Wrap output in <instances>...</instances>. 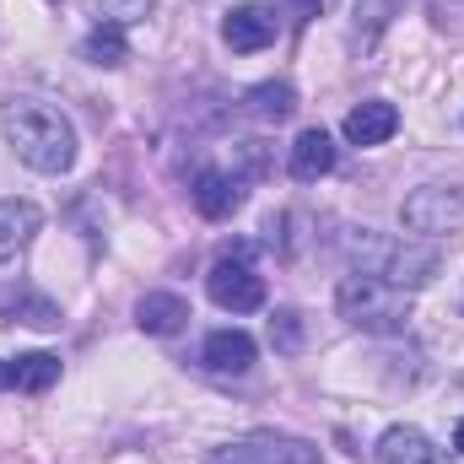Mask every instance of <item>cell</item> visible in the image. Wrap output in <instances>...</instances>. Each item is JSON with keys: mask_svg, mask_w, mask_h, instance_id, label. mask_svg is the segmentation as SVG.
<instances>
[{"mask_svg": "<svg viewBox=\"0 0 464 464\" xmlns=\"http://www.w3.org/2000/svg\"><path fill=\"white\" fill-rule=\"evenodd\" d=\"M0 130L5 146L33 168V173H71L76 162V130L71 119L38 98H5L0 103Z\"/></svg>", "mask_w": 464, "mask_h": 464, "instance_id": "1", "label": "cell"}, {"mask_svg": "<svg viewBox=\"0 0 464 464\" xmlns=\"http://www.w3.org/2000/svg\"><path fill=\"white\" fill-rule=\"evenodd\" d=\"M11 378H16L22 394H44V389L60 378V356H49V351H27V356L11 362Z\"/></svg>", "mask_w": 464, "mask_h": 464, "instance_id": "17", "label": "cell"}, {"mask_svg": "<svg viewBox=\"0 0 464 464\" xmlns=\"http://www.w3.org/2000/svg\"><path fill=\"white\" fill-rule=\"evenodd\" d=\"M206 292H211V303L227 308V314H254V308L265 303V276L248 265V248H227V254L211 265Z\"/></svg>", "mask_w": 464, "mask_h": 464, "instance_id": "4", "label": "cell"}, {"mask_svg": "<svg viewBox=\"0 0 464 464\" xmlns=\"http://www.w3.org/2000/svg\"><path fill=\"white\" fill-rule=\"evenodd\" d=\"M341 248H346L351 270H367V276H383L389 286L400 292H416L427 286L438 270H443V254L421 237H389L378 227H351L341 232Z\"/></svg>", "mask_w": 464, "mask_h": 464, "instance_id": "2", "label": "cell"}, {"mask_svg": "<svg viewBox=\"0 0 464 464\" xmlns=\"http://www.w3.org/2000/svg\"><path fill=\"white\" fill-rule=\"evenodd\" d=\"M335 308L351 330H367V335H400L411 319V297L400 286H389L383 276H367V270H351L335 286Z\"/></svg>", "mask_w": 464, "mask_h": 464, "instance_id": "3", "label": "cell"}, {"mask_svg": "<svg viewBox=\"0 0 464 464\" xmlns=\"http://www.w3.org/2000/svg\"><path fill=\"white\" fill-rule=\"evenodd\" d=\"M270 341L281 351H297V341H303V335H297V314H276V319H270Z\"/></svg>", "mask_w": 464, "mask_h": 464, "instance_id": "19", "label": "cell"}, {"mask_svg": "<svg viewBox=\"0 0 464 464\" xmlns=\"http://www.w3.org/2000/svg\"><path fill=\"white\" fill-rule=\"evenodd\" d=\"M276 38H281V11H276V5L248 0V5H232L227 16H222V44H227V49H237V54L270 49Z\"/></svg>", "mask_w": 464, "mask_h": 464, "instance_id": "7", "label": "cell"}, {"mask_svg": "<svg viewBox=\"0 0 464 464\" xmlns=\"http://www.w3.org/2000/svg\"><path fill=\"white\" fill-rule=\"evenodd\" d=\"M135 324H140L146 335H179V330L189 324V303H184L179 292H146V297L135 303Z\"/></svg>", "mask_w": 464, "mask_h": 464, "instance_id": "14", "label": "cell"}, {"mask_svg": "<svg viewBox=\"0 0 464 464\" xmlns=\"http://www.w3.org/2000/svg\"><path fill=\"white\" fill-rule=\"evenodd\" d=\"M0 314L33 330H60V303L33 292V286H0Z\"/></svg>", "mask_w": 464, "mask_h": 464, "instance_id": "12", "label": "cell"}, {"mask_svg": "<svg viewBox=\"0 0 464 464\" xmlns=\"http://www.w3.org/2000/svg\"><path fill=\"white\" fill-rule=\"evenodd\" d=\"M82 60L87 65H124V27L119 22H98L82 38Z\"/></svg>", "mask_w": 464, "mask_h": 464, "instance_id": "18", "label": "cell"}, {"mask_svg": "<svg viewBox=\"0 0 464 464\" xmlns=\"http://www.w3.org/2000/svg\"><path fill=\"white\" fill-rule=\"evenodd\" d=\"M206 464H324L314 443L303 438H286V432H248V438H232L222 449H211Z\"/></svg>", "mask_w": 464, "mask_h": 464, "instance_id": "5", "label": "cell"}, {"mask_svg": "<svg viewBox=\"0 0 464 464\" xmlns=\"http://www.w3.org/2000/svg\"><path fill=\"white\" fill-rule=\"evenodd\" d=\"M200 362H206L211 372H222V378H243V372L254 367V335H243V330H211Z\"/></svg>", "mask_w": 464, "mask_h": 464, "instance_id": "10", "label": "cell"}, {"mask_svg": "<svg viewBox=\"0 0 464 464\" xmlns=\"http://www.w3.org/2000/svg\"><path fill=\"white\" fill-rule=\"evenodd\" d=\"M378 464H449V459H443V449H432L427 432H416V427H389V432L378 438Z\"/></svg>", "mask_w": 464, "mask_h": 464, "instance_id": "15", "label": "cell"}, {"mask_svg": "<svg viewBox=\"0 0 464 464\" xmlns=\"http://www.w3.org/2000/svg\"><path fill=\"white\" fill-rule=\"evenodd\" d=\"M243 200H248V179L237 173V168H200V179H195V211L206 217V222H227L243 211Z\"/></svg>", "mask_w": 464, "mask_h": 464, "instance_id": "8", "label": "cell"}, {"mask_svg": "<svg viewBox=\"0 0 464 464\" xmlns=\"http://www.w3.org/2000/svg\"><path fill=\"white\" fill-rule=\"evenodd\" d=\"M243 109L265 124H281V119L297 114V92H292V82H259L243 92Z\"/></svg>", "mask_w": 464, "mask_h": 464, "instance_id": "16", "label": "cell"}, {"mask_svg": "<svg viewBox=\"0 0 464 464\" xmlns=\"http://www.w3.org/2000/svg\"><path fill=\"white\" fill-rule=\"evenodd\" d=\"M44 227V211L33 200H0V265L16 259Z\"/></svg>", "mask_w": 464, "mask_h": 464, "instance_id": "13", "label": "cell"}, {"mask_svg": "<svg viewBox=\"0 0 464 464\" xmlns=\"http://www.w3.org/2000/svg\"><path fill=\"white\" fill-rule=\"evenodd\" d=\"M400 130V109L394 103H383V98H367V103H356L341 124V135H346L351 146H383L389 135Z\"/></svg>", "mask_w": 464, "mask_h": 464, "instance_id": "9", "label": "cell"}, {"mask_svg": "<svg viewBox=\"0 0 464 464\" xmlns=\"http://www.w3.org/2000/svg\"><path fill=\"white\" fill-rule=\"evenodd\" d=\"M286 168H292V179H297V184H319L324 173H335V140H330L324 130H303V135L292 140Z\"/></svg>", "mask_w": 464, "mask_h": 464, "instance_id": "11", "label": "cell"}, {"mask_svg": "<svg viewBox=\"0 0 464 464\" xmlns=\"http://www.w3.org/2000/svg\"><path fill=\"white\" fill-rule=\"evenodd\" d=\"M400 217L416 237H454L464 227V189L459 184H421Z\"/></svg>", "mask_w": 464, "mask_h": 464, "instance_id": "6", "label": "cell"}, {"mask_svg": "<svg viewBox=\"0 0 464 464\" xmlns=\"http://www.w3.org/2000/svg\"><path fill=\"white\" fill-rule=\"evenodd\" d=\"M297 5H303V11H319V0H297Z\"/></svg>", "mask_w": 464, "mask_h": 464, "instance_id": "22", "label": "cell"}, {"mask_svg": "<svg viewBox=\"0 0 464 464\" xmlns=\"http://www.w3.org/2000/svg\"><path fill=\"white\" fill-rule=\"evenodd\" d=\"M454 449H459V454H464V421H459V427H454Z\"/></svg>", "mask_w": 464, "mask_h": 464, "instance_id": "21", "label": "cell"}, {"mask_svg": "<svg viewBox=\"0 0 464 464\" xmlns=\"http://www.w3.org/2000/svg\"><path fill=\"white\" fill-rule=\"evenodd\" d=\"M0 389H16V378H11V362H0Z\"/></svg>", "mask_w": 464, "mask_h": 464, "instance_id": "20", "label": "cell"}]
</instances>
